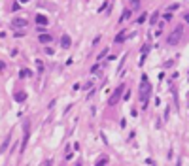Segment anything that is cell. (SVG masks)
<instances>
[{"label": "cell", "instance_id": "obj_1", "mask_svg": "<svg viewBox=\"0 0 189 166\" xmlns=\"http://www.w3.org/2000/svg\"><path fill=\"white\" fill-rule=\"evenodd\" d=\"M149 94H151V83L148 81V76H142V83H140V100H142V104H148V98Z\"/></svg>", "mask_w": 189, "mask_h": 166}, {"label": "cell", "instance_id": "obj_2", "mask_svg": "<svg viewBox=\"0 0 189 166\" xmlns=\"http://www.w3.org/2000/svg\"><path fill=\"white\" fill-rule=\"evenodd\" d=\"M182 32H184V27H182V25H180V27H176V30L170 34V38L167 40V44L168 45H178L180 40H182Z\"/></svg>", "mask_w": 189, "mask_h": 166}, {"label": "cell", "instance_id": "obj_3", "mask_svg": "<svg viewBox=\"0 0 189 166\" xmlns=\"http://www.w3.org/2000/svg\"><path fill=\"white\" fill-rule=\"evenodd\" d=\"M123 89H125V87H123V85H119V87H117V89H115V91H113V94H112V98H110V100H108V104H110V106H115V104H117V102H119V100H121V94H123Z\"/></svg>", "mask_w": 189, "mask_h": 166}, {"label": "cell", "instance_id": "obj_4", "mask_svg": "<svg viewBox=\"0 0 189 166\" xmlns=\"http://www.w3.org/2000/svg\"><path fill=\"white\" fill-rule=\"evenodd\" d=\"M70 45H72V40H70V36H68V34H64L63 40H61V47H63V49H68Z\"/></svg>", "mask_w": 189, "mask_h": 166}, {"label": "cell", "instance_id": "obj_5", "mask_svg": "<svg viewBox=\"0 0 189 166\" xmlns=\"http://www.w3.org/2000/svg\"><path fill=\"white\" fill-rule=\"evenodd\" d=\"M9 142H11V134H8V136H6V140H4V144L0 145V153H4V151H6V149H8V147H9Z\"/></svg>", "mask_w": 189, "mask_h": 166}, {"label": "cell", "instance_id": "obj_6", "mask_svg": "<svg viewBox=\"0 0 189 166\" xmlns=\"http://www.w3.org/2000/svg\"><path fill=\"white\" fill-rule=\"evenodd\" d=\"M36 23L38 25H42V27H45V25H49V21H47V17H45V15H36Z\"/></svg>", "mask_w": 189, "mask_h": 166}, {"label": "cell", "instance_id": "obj_7", "mask_svg": "<svg viewBox=\"0 0 189 166\" xmlns=\"http://www.w3.org/2000/svg\"><path fill=\"white\" fill-rule=\"evenodd\" d=\"M14 27H21V28H25L27 27V21L25 19H14V23H11Z\"/></svg>", "mask_w": 189, "mask_h": 166}, {"label": "cell", "instance_id": "obj_8", "mask_svg": "<svg viewBox=\"0 0 189 166\" xmlns=\"http://www.w3.org/2000/svg\"><path fill=\"white\" fill-rule=\"evenodd\" d=\"M15 100H17V102H25V100H27V93H15Z\"/></svg>", "mask_w": 189, "mask_h": 166}, {"label": "cell", "instance_id": "obj_9", "mask_svg": "<svg viewBox=\"0 0 189 166\" xmlns=\"http://www.w3.org/2000/svg\"><path fill=\"white\" fill-rule=\"evenodd\" d=\"M38 40H40V42H42V44H49V42H51V40H53V38H51V36H49V34H42V36H40V38H38Z\"/></svg>", "mask_w": 189, "mask_h": 166}, {"label": "cell", "instance_id": "obj_10", "mask_svg": "<svg viewBox=\"0 0 189 166\" xmlns=\"http://www.w3.org/2000/svg\"><path fill=\"white\" fill-rule=\"evenodd\" d=\"M131 2V9H140V0H129Z\"/></svg>", "mask_w": 189, "mask_h": 166}, {"label": "cell", "instance_id": "obj_11", "mask_svg": "<svg viewBox=\"0 0 189 166\" xmlns=\"http://www.w3.org/2000/svg\"><path fill=\"white\" fill-rule=\"evenodd\" d=\"M115 42H117V44L125 42V32H119V34H117V38H115Z\"/></svg>", "mask_w": 189, "mask_h": 166}, {"label": "cell", "instance_id": "obj_12", "mask_svg": "<svg viewBox=\"0 0 189 166\" xmlns=\"http://www.w3.org/2000/svg\"><path fill=\"white\" fill-rule=\"evenodd\" d=\"M129 17H131V9L123 11V15H121V21H125V19H129Z\"/></svg>", "mask_w": 189, "mask_h": 166}, {"label": "cell", "instance_id": "obj_13", "mask_svg": "<svg viewBox=\"0 0 189 166\" xmlns=\"http://www.w3.org/2000/svg\"><path fill=\"white\" fill-rule=\"evenodd\" d=\"M146 19H148V15H146V13H142V15H140V17H138V23H144Z\"/></svg>", "mask_w": 189, "mask_h": 166}, {"label": "cell", "instance_id": "obj_14", "mask_svg": "<svg viewBox=\"0 0 189 166\" xmlns=\"http://www.w3.org/2000/svg\"><path fill=\"white\" fill-rule=\"evenodd\" d=\"M19 8H21V6H19V2H15V4L14 6H11V11H17V9Z\"/></svg>", "mask_w": 189, "mask_h": 166}, {"label": "cell", "instance_id": "obj_15", "mask_svg": "<svg viewBox=\"0 0 189 166\" xmlns=\"http://www.w3.org/2000/svg\"><path fill=\"white\" fill-rule=\"evenodd\" d=\"M172 19V11H168V13H165V21H170Z\"/></svg>", "mask_w": 189, "mask_h": 166}, {"label": "cell", "instance_id": "obj_16", "mask_svg": "<svg viewBox=\"0 0 189 166\" xmlns=\"http://www.w3.org/2000/svg\"><path fill=\"white\" fill-rule=\"evenodd\" d=\"M106 162H108V159H106V157H102L99 162H97V164H106Z\"/></svg>", "mask_w": 189, "mask_h": 166}, {"label": "cell", "instance_id": "obj_17", "mask_svg": "<svg viewBox=\"0 0 189 166\" xmlns=\"http://www.w3.org/2000/svg\"><path fill=\"white\" fill-rule=\"evenodd\" d=\"M155 21H157V11H155V13L151 15V23H153V25H155Z\"/></svg>", "mask_w": 189, "mask_h": 166}, {"label": "cell", "instance_id": "obj_18", "mask_svg": "<svg viewBox=\"0 0 189 166\" xmlns=\"http://www.w3.org/2000/svg\"><path fill=\"white\" fill-rule=\"evenodd\" d=\"M53 53H55V51L51 49V47H47V49H45V55H53Z\"/></svg>", "mask_w": 189, "mask_h": 166}, {"label": "cell", "instance_id": "obj_19", "mask_svg": "<svg viewBox=\"0 0 189 166\" xmlns=\"http://www.w3.org/2000/svg\"><path fill=\"white\" fill-rule=\"evenodd\" d=\"M4 68H6V64H4V63H0V72H4Z\"/></svg>", "mask_w": 189, "mask_h": 166}, {"label": "cell", "instance_id": "obj_20", "mask_svg": "<svg viewBox=\"0 0 189 166\" xmlns=\"http://www.w3.org/2000/svg\"><path fill=\"white\" fill-rule=\"evenodd\" d=\"M19 2H28V0H19Z\"/></svg>", "mask_w": 189, "mask_h": 166}]
</instances>
